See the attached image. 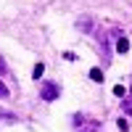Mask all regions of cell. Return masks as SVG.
Returning a JSON list of instances; mask_svg holds the SVG:
<instances>
[{"mask_svg": "<svg viewBox=\"0 0 132 132\" xmlns=\"http://www.w3.org/2000/svg\"><path fill=\"white\" fill-rule=\"evenodd\" d=\"M40 95H42V101H56V98L61 95V87H58L56 82H42Z\"/></svg>", "mask_w": 132, "mask_h": 132, "instance_id": "cell-1", "label": "cell"}, {"mask_svg": "<svg viewBox=\"0 0 132 132\" xmlns=\"http://www.w3.org/2000/svg\"><path fill=\"white\" fill-rule=\"evenodd\" d=\"M122 108H124V114H127V116H132V95H127L124 101H122Z\"/></svg>", "mask_w": 132, "mask_h": 132, "instance_id": "cell-2", "label": "cell"}, {"mask_svg": "<svg viewBox=\"0 0 132 132\" xmlns=\"http://www.w3.org/2000/svg\"><path fill=\"white\" fill-rule=\"evenodd\" d=\"M116 50H119V53H127V50H129V42H127L124 37H119V40H116Z\"/></svg>", "mask_w": 132, "mask_h": 132, "instance_id": "cell-3", "label": "cell"}, {"mask_svg": "<svg viewBox=\"0 0 132 132\" xmlns=\"http://www.w3.org/2000/svg\"><path fill=\"white\" fill-rule=\"evenodd\" d=\"M90 79H93V82H103V71L98 69V66H95V69H90Z\"/></svg>", "mask_w": 132, "mask_h": 132, "instance_id": "cell-4", "label": "cell"}, {"mask_svg": "<svg viewBox=\"0 0 132 132\" xmlns=\"http://www.w3.org/2000/svg\"><path fill=\"white\" fill-rule=\"evenodd\" d=\"M0 74H8V63H5L3 56H0Z\"/></svg>", "mask_w": 132, "mask_h": 132, "instance_id": "cell-5", "label": "cell"}, {"mask_svg": "<svg viewBox=\"0 0 132 132\" xmlns=\"http://www.w3.org/2000/svg\"><path fill=\"white\" fill-rule=\"evenodd\" d=\"M42 71H45V66L37 63V66H35V79H40V74H42Z\"/></svg>", "mask_w": 132, "mask_h": 132, "instance_id": "cell-6", "label": "cell"}, {"mask_svg": "<svg viewBox=\"0 0 132 132\" xmlns=\"http://www.w3.org/2000/svg\"><path fill=\"white\" fill-rule=\"evenodd\" d=\"M114 95H119V98H124V87H122V85H116V87H114Z\"/></svg>", "mask_w": 132, "mask_h": 132, "instance_id": "cell-7", "label": "cell"}, {"mask_svg": "<svg viewBox=\"0 0 132 132\" xmlns=\"http://www.w3.org/2000/svg\"><path fill=\"white\" fill-rule=\"evenodd\" d=\"M8 95H11V93H8V87H5L3 82H0V98H8Z\"/></svg>", "mask_w": 132, "mask_h": 132, "instance_id": "cell-8", "label": "cell"}, {"mask_svg": "<svg viewBox=\"0 0 132 132\" xmlns=\"http://www.w3.org/2000/svg\"><path fill=\"white\" fill-rule=\"evenodd\" d=\"M85 132H95V129H85Z\"/></svg>", "mask_w": 132, "mask_h": 132, "instance_id": "cell-9", "label": "cell"}]
</instances>
